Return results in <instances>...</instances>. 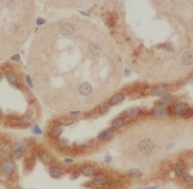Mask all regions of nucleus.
Instances as JSON below:
<instances>
[{"mask_svg": "<svg viewBox=\"0 0 193 189\" xmlns=\"http://www.w3.org/2000/svg\"><path fill=\"white\" fill-rule=\"evenodd\" d=\"M172 112L179 117H191L193 115L192 109L185 102H177L172 106Z\"/></svg>", "mask_w": 193, "mask_h": 189, "instance_id": "1", "label": "nucleus"}, {"mask_svg": "<svg viewBox=\"0 0 193 189\" xmlns=\"http://www.w3.org/2000/svg\"><path fill=\"white\" fill-rule=\"evenodd\" d=\"M155 145L151 139L145 138L138 144V149L144 156H149L154 151Z\"/></svg>", "mask_w": 193, "mask_h": 189, "instance_id": "2", "label": "nucleus"}, {"mask_svg": "<svg viewBox=\"0 0 193 189\" xmlns=\"http://www.w3.org/2000/svg\"><path fill=\"white\" fill-rule=\"evenodd\" d=\"M77 30V26L76 25L71 23V22H65V23H62L60 26L59 31L60 33L63 35V36H71L74 35V33Z\"/></svg>", "mask_w": 193, "mask_h": 189, "instance_id": "3", "label": "nucleus"}, {"mask_svg": "<svg viewBox=\"0 0 193 189\" xmlns=\"http://www.w3.org/2000/svg\"><path fill=\"white\" fill-rule=\"evenodd\" d=\"M26 146L25 145V143L23 142H16L15 143L14 145V153H15V157L17 158V159H20L22 158L25 153H26Z\"/></svg>", "mask_w": 193, "mask_h": 189, "instance_id": "4", "label": "nucleus"}, {"mask_svg": "<svg viewBox=\"0 0 193 189\" xmlns=\"http://www.w3.org/2000/svg\"><path fill=\"white\" fill-rule=\"evenodd\" d=\"M141 112H142V110L139 107H131V108L126 109L122 115L124 116L125 119L127 118L130 120H133V119L137 118L138 116H140Z\"/></svg>", "mask_w": 193, "mask_h": 189, "instance_id": "5", "label": "nucleus"}, {"mask_svg": "<svg viewBox=\"0 0 193 189\" xmlns=\"http://www.w3.org/2000/svg\"><path fill=\"white\" fill-rule=\"evenodd\" d=\"M88 50L93 56H99L103 53V47L98 42H91L88 46Z\"/></svg>", "mask_w": 193, "mask_h": 189, "instance_id": "6", "label": "nucleus"}, {"mask_svg": "<svg viewBox=\"0 0 193 189\" xmlns=\"http://www.w3.org/2000/svg\"><path fill=\"white\" fill-rule=\"evenodd\" d=\"M168 93V87L165 85H156L151 88L150 94L152 96H156V97H162L163 95Z\"/></svg>", "mask_w": 193, "mask_h": 189, "instance_id": "7", "label": "nucleus"}, {"mask_svg": "<svg viewBox=\"0 0 193 189\" xmlns=\"http://www.w3.org/2000/svg\"><path fill=\"white\" fill-rule=\"evenodd\" d=\"M188 165L184 161H180L174 166V174L177 177H183L187 174Z\"/></svg>", "mask_w": 193, "mask_h": 189, "instance_id": "8", "label": "nucleus"}, {"mask_svg": "<svg viewBox=\"0 0 193 189\" xmlns=\"http://www.w3.org/2000/svg\"><path fill=\"white\" fill-rule=\"evenodd\" d=\"M78 92L82 96H89V95L91 94L92 92H93V87L88 82L81 83L80 85L78 86Z\"/></svg>", "mask_w": 193, "mask_h": 189, "instance_id": "9", "label": "nucleus"}, {"mask_svg": "<svg viewBox=\"0 0 193 189\" xmlns=\"http://www.w3.org/2000/svg\"><path fill=\"white\" fill-rule=\"evenodd\" d=\"M114 136H115V130L113 129H107L98 135V139L101 141H108L112 139Z\"/></svg>", "mask_w": 193, "mask_h": 189, "instance_id": "10", "label": "nucleus"}, {"mask_svg": "<svg viewBox=\"0 0 193 189\" xmlns=\"http://www.w3.org/2000/svg\"><path fill=\"white\" fill-rule=\"evenodd\" d=\"M14 169H15V164L13 161L11 160H7L6 162H4V164L2 165V168H1L2 174L6 177L11 175Z\"/></svg>", "mask_w": 193, "mask_h": 189, "instance_id": "11", "label": "nucleus"}, {"mask_svg": "<svg viewBox=\"0 0 193 189\" xmlns=\"http://www.w3.org/2000/svg\"><path fill=\"white\" fill-rule=\"evenodd\" d=\"M175 102V97L171 93H166L165 95L162 96L160 98V100L158 101V104L159 105H162V106H170L172 104H173Z\"/></svg>", "mask_w": 193, "mask_h": 189, "instance_id": "12", "label": "nucleus"}, {"mask_svg": "<svg viewBox=\"0 0 193 189\" xmlns=\"http://www.w3.org/2000/svg\"><path fill=\"white\" fill-rule=\"evenodd\" d=\"M181 62L185 66H190L193 64V52L192 51H186L182 54L181 57Z\"/></svg>", "mask_w": 193, "mask_h": 189, "instance_id": "13", "label": "nucleus"}, {"mask_svg": "<svg viewBox=\"0 0 193 189\" xmlns=\"http://www.w3.org/2000/svg\"><path fill=\"white\" fill-rule=\"evenodd\" d=\"M153 114L158 118H164L168 115V109L165 106H162L158 104L153 109Z\"/></svg>", "mask_w": 193, "mask_h": 189, "instance_id": "14", "label": "nucleus"}, {"mask_svg": "<svg viewBox=\"0 0 193 189\" xmlns=\"http://www.w3.org/2000/svg\"><path fill=\"white\" fill-rule=\"evenodd\" d=\"M126 120L124 117H117L111 122V127L114 130H119L126 125Z\"/></svg>", "mask_w": 193, "mask_h": 189, "instance_id": "15", "label": "nucleus"}, {"mask_svg": "<svg viewBox=\"0 0 193 189\" xmlns=\"http://www.w3.org/2000/svg\"><path fill=\"white\" fill-rule=\"evenodd\" d=\"M125 100V94L124 93H121V92H118V93H116L114 94L108 101V104L110 106H114V105H117V104H119L120 102H122L123 101Z\"/></svg>", "mask_w": 193, "mask_h": 189, "instance_id": "16", "label": "nucleus"}, {"mask_svg": "<svg viewBox=\"0 0 193 189\" xmlns=\"http://www.w3.org/2000/svg\"><path fill=\"white\" fill-rule=\"evenodd\" d=\"M12 153V148L10 145H4L0 148V157L3 159H8Z\"/></svg>", "mask_w": 193, "mask_h": 189, "instance_id": "17", "label": "nucleus"}, {"mask_svg": "<svg viewBox=\"0 0 193 189\" xmlns=\"http://www.w3.org/2000/svg\"><path fill=\"white\" fill-rule=\"evenodd\" d=\"M95 171H96V168L92 165H85L80 169L81 174L84 175L85 177H91L95 174Z\"/></svg>", "mask_w": 193, "mask_h": 189, "instance_id": "18", "label": "nucleus"}, {"mask_svg": "<svg viewBox=\"0 0 193 189\" xmlns=\"http://www.w3.org/2000/svg\"><path fill=\"white\" fill-rule=\"evenodd\" d=\"M107 182V177L104 174H97L92 180V184L96 186H101Z\"/></svg>", "mask_w": 193, "mask_h": 189, "instance_id": "19", "label": "nucleus"}, {"mask_svg": "<svg viewBox=\"0 0 193 189\" xmlns=\"http://www.w3.org/2000/svg\"><path fill=\"white\" fill-rule=\"evenodd\" d=\"M40 160L42 161L44 165H49L53 162V156L49 154L48 152H43L40 155Z\"/></svg>", "mask_w": 193, "mask_h": 189, "instance_id": "20", "label": "nucleus"}, {"mask_svg": "<svg viewBox=\"0 0 193 189\" xmlns=\"http://www.w3.org/2000/svg\"><path fill=\"white\" fill-rule=\"evenodd\" d=\"M50 175L53 178H59L62 175V169L60 167H53L50 168Z\"/></svg>", "mask_w": 193, "mask_h": 189, "instance_id": "21", "label": "nucleus"}, {"mask_svg": "<svg viewBox=\"0 0 193 189\" xmlns=\"http://www.w3.org/2000/svg\"><path fill=\"white\" fill-rule=\"evenodd\" d=\"M7 79L8 81L11 85H13L14 87H18V83H17V76L15 73H8L7 74Z\"/></svg>", "mask_w": 193, "mask_h": 189, "instance_id": "22", "label": "nucleus"}, {"mask_svg": "<svg viewBox=\"0 0 193 189\" xmlns=\"http://www.w3.org/2000/svg\"><path fill=\"white\" fill-rule=\"evenodd\" d=\"M62 128L60 126V125H55V126H53V129H52V130H51V133H52V135L54 137V138H59L61 135H62Z\"/></svg>", "mask_w": 193, "mask_h": 189, "instance_id": "23", "label": "nucleus"}, {"mask_svg": "<svg viewBox=\"0 0 193 189\" xmlns=\"http://www.w3.org/2000/svg\"><path fill=\"white\" fill-rule=\"evenodd\" d=\"M127 175H128L130 177L136 178V177H140L142 176V173H141V171L139 170L138 168H131L127 172Z\"/></svg>", "mask_w": 193, "mask_h": 189, "instance_id": "24", "label": "nucleus"}, {"mask_svg": "<svg viewBox=\"0 0 193 189\" xmlns=\"http://www.w3.org/2000/svg\"><path fill=\"white\" fill-rule=\"evenodd\" d=\"M158 49H163V51H166V52H173L174 51L173 45L170 43H164V44L159 45Z\"/></svg>", "mask_w": 193, "mask_h": 189, "instance_id": "25", "label": "nucleus"}, {"mask_svg": "<svg viewBox=\"0 0 193 189\" xmlns=\"http://www.w3.org/2000/svg\"><path fill=\"white\" fill-rule=\"evenodd\" d=\"M184 183L188 186V187H193V177L192 176H191V175H189V174H187V175H185L184 176Z\"/></svg>", "mask_w": 193, "mask_h": 189, "instance_id": "26", "label": "nucleus"}, {"mask_svg": "<svg viewBox=\"0 0 193 189\" xmlns=\"http://www.w3.org/2000/svg\"><path fill=\"white\" fill-rule=\"evenodd\" d=\"M75 122V120L71 117H67L64 118L61 120V125H63V126H70L71 124H73Z\"/></svg>", "mask_w": 193, "mask_h": 189, "instance_id": "27", "label": "nucleus"}, {"mask_svg": "<svg viewBox=\"0 0 193 189\" xmlns=\"http://www.w3.org/2000/svg\"><path fill=\"white\" fill-rule=\"evenodd\" d=\"M109 109H110L109 104H103L99 108V112L101 115H104V114L108 113L109 111Z\"/></svg>", "mask_w": 193, "mask_h": 189, "instance_id": "28", "label": "nucleus"}, {"mask_svg": "<svg viewBox=\"0 0 193 189\" xmlns=\"http://www.w3.org/2000/svg\"><path fill=\"white\" fill-rule=\"evenodd\" d=\"M59 146L62 149H69L70 148V142L67 139H61L59 140Z\"/></svg>", "mask_w": 193, "mask_h": 189, "instance_id": "29", "label": "nucleus"}, {"mask_svg": "<svg viewBox=\"0 0 193 189\" xmlns=\"http://www.w3.org/2000/svg\"><path fill=\"white\" fill-rule=\"evenodd\" d=\"M31 131L35 134V135H41L42 134V130L40 129V127L38 125H34L32 129H31Z\"/></svg>", "mask_w": 193, "mask_h": 189, "instance_id": "30", "label": "nucleus"}, {"mask_svg": "<svg viewBox=\"0 0 193 189\" xmlns=\"http://www.w3.org/2000/svg\"><path fill=\"white\" fill-rule=\"evenodd\" d=\"M104 160H105V162H106V163H111V162H112V160H113V158L111 157L109 153H107V154L105 155Z\"/></svg>", "mask_w": 193, "mask_h": 189, "instance_id": "31", "label": "nucleus"}, {"mask_svg": "<svg viewBox=\"0 0 193 189\" xmlns=\"http://www.w3.org/2000/svg\"><path fill=\"white\" fill-rule=\"evenodd\" d=\"M65 163H68V164H71V163H73V159L72 158H64L63 160Z\"/></svg>", "mask_w": 193, "mask_h": 189, "instance_id": "32", "label": "nucleus"}, {"mask_svg": "<svg viewBox=\"0 0 193 189\" xmlns=\"http://www.w3.org/2000/svg\"><path fill=\"white\" fill-rule=\"evenodd\" d=\"M12 60H14V61H20V56H19V54H16L15 56L12 57Z\"/></svg>", "mask_w": 193, "mask_h": 189, "instance_id": "33", "label": "nucleus"}, {"mask_svg": "<svg viewBox=\"0 0 193 189\" xmlns=\"http://www.w3.org/2000/svg\"><path fill=\"white\" fill-rule=\"evenodd\" d=\"M72 175H74V177H71V179H75V178L79 177V176H80V173H78V172H75V173H73Z\"/></svg>", "mask_w": 193, "mask_h": 189, "instance_id": "34", "label": "nucleus"}, {"mask_svg": "<svg viewBox=\"0 0 193 189\" xmlns=\"http://www.w3.org/2000/svg\"><path fill=\"white\" fill-rule=\"evenodd\" d=\"M190 31H191V33L193 35V20L191 21V23L190 24Z\"/></svg>", "mask_w": 193, "mask_h": 189, "instance_id": "35", "label": "nucleus"}, {"mask_svg": "<svg viewBox=\"0 0 193 189\" xmlns=\"http://www.w3.org/2000/svg\"><path fill=\"white\" fill-rule=\"evenodd\" d=\"M26 80H27V83L29 85L31 86V87H33V84H32V82H31V80H30V77L29 76H26Z\"/></svg>", "mask_w": 193, "mask_h": 189, "instance_id": "36", "label": "nucleus"}, {"mask_svg": "<svg viewBox=\"0 0 193 189\" xmlns=\"http://www.w3.org/2000/svg\"><path fill=\"white\" fill-rule=\"evenodd\" d=\"M70 114H71V115H78V114H80V111H71Z\"/></svg>", "mask_w": 193, "mask_h": 189, "instance_id": "37", "label": "nucleus"}, {"mask_svg": "<svg viewBox=\"0 0 193 189\" xmlns=\"http://www.w3.org/2000/svg\"><path fill=\"white\" fill-rule=\"evenodd\" d=\"M125 73H126V75H130V71H129V70H126V71H125Z\"/></svg>", "mask_w": 193, "mask_h": 189, "instance_id": "38", "label": "nucleus"}, {"mask_svg": "<svg viewBox=\"0 0 193 189\" xmlns=\"http://www.w3.org/2000/svg\"><path fill=\"white\" fill-rule=\"evenodd\" d=\"M94 189H106V188H104V187H95Z\"/></svg>", "mask_w": 193, "mask_h": 189, "instance_id": "39", "label": "nucleus"}, {"mask_svg": "<svg viewBox=\"0 0 193 189\" xmlns=\"http://www.w3.org/2000/svg\"><path fill=\"white\" fill-rule=\"evenodd\" d=\"M3 77H4V75H3V73H0V81L3 79Z\"/></svg>", "mask_w": 193, "mask_h": 189, "instance_id": "40", "label": "nucleus"}, {"mask_svg": "<svg viewBox=\"0 0 193 189\" xmlns=\"http://www.w3.org/2000/svg\"><path fill=\"white\" fill-rule=\"evenodd\" d=\"M0 115H2V111H1V109H0Z\"/></svg>", "mask_w": 193, "mask_h": 189, "instance_id": "41", "label": "nucleus"}]
</instances>
